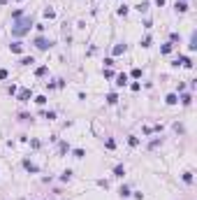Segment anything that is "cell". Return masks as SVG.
I'll return each mask as SVG.
<instances>
[{
    "mask_svg": "<svg viewBox=\"0 0 197 200\" xmlns=\"http://www.w3.org/2000/svg\"><path fill=\"white\" fill-rule=\"evenodd\" d=\"M28 30H30V19H19V21H16V26L12 28V33L16 35V37L23 35V33H28Z\"/></svg>",
    "mask_w": 197,
    "mask_h": 200,
    "instance_id": "6da1fadb",
    "label": "cell"
},
{
    "mask_svg": "<svg viewBox=\"0 0 197 200\" xmlns=\"http://www.w3.org/2000/svg\"><path fill=\"white\" fill-rule=\"evenodd\" d=\"M35 44H37V49H49V47H51V42L44 40V37H37V40H35Z\"/></svg>",
    "mask_w": 197,
    "mask_h": 200,
    "instance_id": "7a4b0ae2",
    "label": "cell"
},
{
    "mask_svg": "<svg viewBox=\"0 0 197 200\" xmlns=\"http://www.w3.org/2000/svg\"><path fill=\"white\" fill-rule=\"evenodd\" d=\"M174 7H176V12H186V9H188V3H183V0H176Z\"/></svg>",
    "mask_w": 197,
    "mask_h": 200,
    "instance_id": "3957f363",
    "label": "cell"
},
{
    "mask_svg": "<svg viewBox=\"0 0 197 200\" xmlns=\"http://www.w3.org/2000/svg\"><path fill=\"white\" fill-rule=\"evenodd\" d=\"M116 84L118 86H125V84H128V75H118L116 77Z\"/></svg>",
    "mask_w": 197,
    "mask_h": 200,
    "instance_id": "277c9868",
    "label": "cell"
},
{
    "mask_svg": "<svg viewBox=\"0 0 197 200\" xmlns=\"http://www.w3.org/2000/svg\"><path fill=\"white\" fill-rule=\"evenodd\" d=\"M114 175H116V177H123V175H125V168H123V165H116V168H114Z\"/></svg>",
    "mask_w": 197,
    "mask_h": 200,
    "instance_id": "5b68a950",
    "label": "cell"
},
{
    "mask_svg": "<svg viewBox=\"0 0 197 200\" xmlns=\"http://www.w3.org/2000/svg\"><path fill=\"white\" fill-rule=\"evenodd\" d=\"M176 102H178V98H176L174 93H169V96H167V105H176Z\"/></svg>",
    "mask_w": 197,
    "mask_h": 200,
    "instance_id": "8992f818",
    "label": "cell"
},
{
    "mask_svg": "<svg viewBox=\"0 0 197 200\" xmlns=\"http://www.w3.org/2000/svg\"><path fill=\"white\" fill-rule=\"evenodd\" d=\"M23 165H26V168H28L30 172H37V165H33V163H30V161H23Z\"/></svg>",
    "mask_w": 197,
    "mask_h": 200,
    "instance_id": "52a82bcc",
    "label": "cell"
},
{
    "mask_svg": "<svg viewBox=\"0 0 197 200\" xmlns=\"http://www.w3.org/2000/svg\"><path fill=\"white\" fill-rule=\"evenodd\" d=\"M12 51H14V54H21V51H23V47H21L19 42H14V44H12Z\"/></svg>",
    "mask_w": 197,
    "mask_h": 200,
    "instance_id": "ba28073f",
    "label": "cell"
},
{
    "mask_svg": "<svg viewBox=\"0 0 197 200\" xmlns=\"http://www.w3.org/2000/svg\"><path fill=\"white\" fill-rule=\"evenodd\" d=\"M30 98V91L26 88V91H21V93H19V100H28Z\"/></svg>",
    "mask_w": 197,
    "mask_h": 200,
    "instance_id": "9c48e42d",
    "label": "cell"
},
{
    "mask_svg": "<svg viewBox=\"0 0 197 200\" xmlns=\"http://www.w3.org/2000/svg\"><path fill=\"white\" fill-rule=\"evenodd\" d=\"M116 100H118V96H116V93H109V96H107V102H111V105H114Z\"/></svg>",
    "mask_w": 197,
    "mask_h": 200,
    "instance_id": "30bf717a",
    "label": "cell"
},
{
    "mask_svg": "<svg viewBox=\"0 0 197 200\" xmlns=\"http://www.w3.org/2000/svg\"><path fill=\"white\" fill-rule=\"evenodd\" d=\"M123 51H125V44H116L114 47V54H123Z\"/></svg>",
    "mask_w": 197,
    "mask_h": 200,
    "instance_id": "8fae6325",
    "label": "cell"
},
{
    "mask_svg": "<svg viewBox=\"0 0 197 200\" xmlns=\"http://www.w3.org/2000/svg\"><path fill=\"white\" fill-rule=\"evenodd\" d=\"M146 7H149V3H139V5H137L139 12H146Z\"/></svg>",
    "mask_w": 197,
    "mask_h": 200,
    "instance_id": "7c38bea8",
    "label": "cell"
},
{
    "mask_svg": "<svg viewBox=\"0 0 197 200\" xmlns=\"http://www.w3.org/2000/svg\"><path fill=\"white\" fill-rule=\"evenodd\" d=\"M35 102H37V105H44V102H46V98H44V96H37V98H35Z\"/></svg>",
    "mask_w": 197,
    "mask_h": 200,
    "instance_id": "4fadbf2b",
    "label": "cell"
},
{
    "mask_svg": "<svg viewBox=\"0 0 197 200\" xmlns=\"http://www.w3.org/2000/svg\"><path fill=\"white\" fill-rule=\"evenodd\" d=\"M74 158H84V149H74Z\"/></svg>",
    "mask_w": 197,
    "mask_h": 200,
    "instance_id": "5bb4252c",
    "label": "cell"
},
{
    "mask_svg": "<svg viewBox=\"0 0 197 200\" xmlns=\"http://www.w3.org/2000/svg\"><path fill=\"white\" fill-rule=\"evenodd\" d=\"M0 79H7V70H0Z\"/></svg>",
    "mask_w": 197,
    "mask_h": 200,
    "instance_id": "9a60e30c",
    "label": "cell"
}]
</instances>
